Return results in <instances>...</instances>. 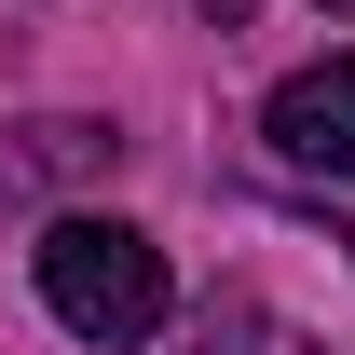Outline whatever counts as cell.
<instances>
[{"instance_id":"6da1fadb","label":"cell","mask_w":355,"mask_h":355,"mask_svg":"<svg viewBox=\"0 0 355 355\" xmlns=\"http://www.w3.org/2000/svg\"><path fill=\"white\" fill-rule=\"evenodd\" d=\"M42 301H55V328H69V342L137 355V342H164L178 273H164V246H150V232H123V219H55V232H42Z\"/></svg>"},{"instance_id":"7a4b0ae2","label":"cell","mask_w":355,"mask_h":355,"mask_svg":"<svg viewBox=\"0 0 355 355\" xmlns=\"http://www.w3.org/2000/svg\"><path fill=\"white\" fill-rule=\"evenodd\" d=\"M273 137V164H301V178H355V55H314V69H287L260 110Z\"/></svg>"},{"instance_id":"3957f363","label":"cell","mask_w":355,"mask_h":355,"mask_svg":"<svg viewBox=\"0 0 355 355\" xmlns=\"http://www.w3.org/2000/svg\"><path fill=\"white\" fill-rule=\"evenodd\" d=\"M83 164H110L96 123H28V150H14V178H83Z\"/></svg>"},{"instance_id":"277c9868","label":"cell","mask_w":355,"mask_h":355,"mask_svg":"<svg viewBox=\"0 0 355 355\" xmlns=\"http://www.w3.org/2000/svg\"><path fill=\"white\" fill-rule=\"evenodd\" d=\"M205 355H301V342L260 328V314H205Z\"/></svg>"},{"instance_id":"5b68a950","label":"cell","mask_w":355,"mask_h":355,"mask_svg":"<svg viewBox=\"0 0 355 355\" xmlns=\"http://www.w3.org/2000/svg\"><path fill=\"white\" fill-rule=\"evenodd\" d=\"M314 14H355V0H314Z\"/></svg>"}]
</instances>
